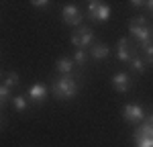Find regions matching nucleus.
I'll return each instance as SVG.
<instances>
[{"mask_svg": "<svg viewBox=\"0 0 153 147\" xmlns=\"http://www.w3.org/2000/svg\"><path fill=\"white\" fill-rule=\"evenodd\" d=\"M51 92L59 100H68V98H74L78 94V84H76V80L71 76H59L57 80L53 82Z\"/></svg>", "mask_w": 153, "mask_h": 147, "instance_id": "1", "label": "nucleus"}, {"mask_svg": "<svg viewBox=\"0 0 153 147\" xmlns=\"http://www.w3.org/2000/svg\"><path fill=\"white\" fill-rule=\"evenodd\" d=\"M137 147H153V117H149L135 133Z\"/></svg>", "mask_w": 153, "mask_h": 147, "instance_id": "2", "label": "nucleus"}, {"mask_svg": "<svg viewBox=\"0 0 153 147\" xmlns=\"http://www.w3.org/2000/svg\"><path fill=\"white\" fill-rule=\"evenodd\" d=\"M129 31H131V35L135 37L143 47H145V45H149V43H153V29L149 27V23H147V24L129 23Z\"/></svg>", "mask_w": 153, "mask_h": 147, "instance_id": "3", "label": "nucleus"}, {"mask_svg": "<svg viewBox=\"0 0 153 147\" xmlns=\"http://www.w3.org/2000/svg\"><path fill=\"white\" fill-rule=\"evenodd\" d=\"M92 41H94V33L88 27H78L71 35V43L76 45V49L88 47V45H92Z\"/></svg>", "mask_w": 153, "mask_h": 147, "instance_id": "4", "label": "nucleus"}, {"mask_svg": "<svg viewBox=\"0 0 153 147\" xmlns=\"http://www.w3.org/2000/svg\"><path fill=\"white\" fill-rule=\"evenodd\" d=\"M88 16L96 21V23H102V21H108L110 16V6L104 4V2H90L88 4Z\"/></svg>", "mask_w": 153, "mask_h": 147, "instance_id": "5", "label": "nucleus"}, {"mask_svg": "<svg viewBox=\"0 0 153 147\" xmlns=\"http://www.w3.org/2000/svg\"><path fill=\"white\" fill-rule=\"evenodd\" d=\"M123 117L129 122H141V121H145V110L139 104H127L123 108Z\"/></svg>", "mask_w": 153, "mask_h": 147, "instance_id": "6", "label": "nucleus"}, {"mask_svg": "<svg viewBox=\"0 0 153 147\" xmlns=\"http://www.w3.org/2000/svg\"><path fill=\"white\" fill-rule=\"evenodd\" d=\"M117 57L120 61H129L135 57V51H133V47H131V43H129V39H120L118 41V47H117Z\"/></svg>", "mask_w": 153, "mask_h": 147, "instance_id": "7", "label": "nucleus"}, {"mask_svg": "<svg viewBox=\"0 0 153 147\" xmlns=\"http://www.w3.org/2000/svg\"><path fill=\"white\" fill-rule=\"evenodd\" d=\"M61 16H63V21H65L68 24H80V23H82V12L78 10L74 4H70V6H63Z\"/></svg>", "mask_w": 153, "mask_h": 147, "instance_id": "8", "label": "nucleus"}, {"mask_svg": "<svg viewBox=\"0 0 153 147\" xmlns=\"http://www.w3.org/2000/svg\"><path fill=\"white\" fill-rule=\"evenodd\" d=\"M112 86H114V90H117V92H127V90H129V86H131L129 74H125V72L114 74V78H112Z\"/></svg>", "mask_w": 153, "mask_h": 147, "instance_id": "9", "label": "nucleus"}, {"mask_svg": "<svg viewBox=\"0 0 153 147\" xmlns=\"http://www.w3.org/2000/svg\"><path fill=\"white\" fill-rule=\"evenodd\" d=\"M47 94H49V90H47L45 84H35V86L29 88V98L35 100V102H43L47 98Z\"/></svg>", "mask_w": 153, "mask_h": 147, "instance_id": "10", "label": "nucleus"}, {"mask_svg": "<svg viewBox=\"0 0 153 147\" xmlns=\"http://www.w3.org/2000/svg\"><path fill=\"white\" fill-rule=\"evenodd\" d=\"M57 72L61 74V76H70L71 70H74V59H70V57H61V59H57Z\"/></svg>", "mask_w": 153, "mask_h": 147, "instance_id": "11", "label": "nucleus"}, {"mask_svg": "<svg viewBox=\"0 0 153 147\" xmlns=\"http://www.w3.org/2000/svg\"><path fill=\"white\" fill-rule=\"evenodd\" d=\"M108 53H110V49H108V45H104V43H96V45H92V57L94 59H106L108 57Z\"/></svg>", "mask_w": 153, "mask_h": 147, "instance_id": "12", "label": "nucleus"}, {"mask_svg": "<svg viewBox=\"0 0 153 147\" xmlns=\"http://www.w3.org/2000/svg\"><path fill=\"white\" fill-rule=\"evenodd\" d=\"M19 82H21V78H19V74H14V72H8L6 78H4V86H8L10 90L14 86H19Z\"/></svg>", "mask_w": 153, "mask_h": 147, "instance_id": "13", "label": "nucleus"}, {"mask_svg": "<svg viewBox=\"0 0 153 147\" xmlns=\"http://www.w3.org/2000/svg\"><path fill=\"white\" fill-rule=\"evenodd\" d=\"M12 104H14V108L19 110V112H23V110L29 108V104H27V98H25V96H14V98H12Z\"/></svg>", "mask_w": 153, "mask_h": 147, "instance_id": "14", "label": "nucleus"}, {"mask_svg": "<svg viewBox=\"0 0 153 147\" xmlns=\"http://www.w3.org/2000/svg\"><path fill=\"white\" fill-rule=\"evenodd\" d=\"M86 59H88L86 51H84V49H76V53H74V63H76V65H86Z\"/></svg>", "mask_w": 153, "mask_h": 147, "instance_id": "15", "label": "nucleus"}, {"mask_svg": "<svg viewBox=\"0 0 153 147\" xmlns=\"http://www.w3.org/2000/svg\"><path fill=\"white\" fill-rule=\"evenodd\" d=\"M131 68H133L137 74H143L145 72V59H141V57H133V59H131Z\"/></svg>", "mask_w": 153, "mask_h": 147, "instance_id": "16", "label": "nucleus"}, {"mask_svg": "<svg viewBox=\"0 0 153 147\" xmlns=\"http://www.w3.org/2000/svg\"><path fill=\"white\" fill-rule=\"evenodd\" d=\"M8 100H10V88H8V86H2V88H0V102L6 104Z\"/></svg>", "mask_w": 153, "mask_h": 147, "instance_id": "17", "label": "nucleus"}, {"mask_svg": "<svg viewBox=\"0 0 153 147\" xmlns=\"http://www.w3.org/2000/svg\"><path fill=\"white\" fill-rule=\"evenodd\" d=\"M145 63H153V43L145 45Z\"/></svg>", "mask_w": 153, "mask_h": 147, "instance_id": "18", "label": "nucleus"}, {"mask_svg": "<svg viewBox=\"0 0 153 147\" xmlns=\"http://www.w3.org/2000/svg\"><path fill=\"white\" fill-rule=\"evenodd\" d=\"M47 4H49L47 0H37V2H33V6H35V8H45Z\"/></svg>", "mask_w": 153, "mask_h": 147, "instance_id": "19", "label": "nucleus"}, {"mask_svg": "<svg viewBox=\"0 0 153 147\" xmlns=\"http://www.w3.org/2000/svg\"><path fill=\"white\" fill-rule=\"evenodd\" d=\"M131 23H135V24H147V21H145L143 16H137V19H133Z\"/></svg>", "mask_w": 153, "mask_h": 147, "instance_id": "20", "label": "nucleus"}, {"mask_svg": "<svg viewBox=\"0 0 153 147\" xmlns=\"http://www.w3.org/2000/svg\"><path fill=\"white\" fill-rule=\"evenodd\" d=\"M133 6H145V2H141V0H133Z\"/></svg>", "mask_w": 153, "mask_h": 147, "instance_id": "21", "label": "nucleus"}, {"mask_svg": "<svg viewBox=\"0 0 153 147\" xmlns=\"http://www.w3.org/2000/svg\"><path fill=\"white\" fill-rule=\"evenodd\" d=\"M145 6H147V8H151V12H153V0H151V2H145Z\"/></svg>", "mask_w": 153, "mask_h": 147, "instance_id": "22", "label": "nucleus"}]
</instances>
